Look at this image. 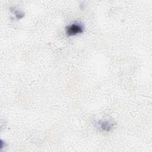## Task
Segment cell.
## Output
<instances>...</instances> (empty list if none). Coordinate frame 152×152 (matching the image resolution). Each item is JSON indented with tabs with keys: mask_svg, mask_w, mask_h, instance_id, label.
Segmentation results:
<instances>
[{
	"mask_svg": "<svg viewBox=\"0 0 152 152\" xmlns=\"http://www.w3.org/2000/svg\"><path fill=\"white\" fill-rule=\"evenodd\" d=\"M65 31L67 36H74L83 33L84 31V27L80 23H75L68 26L66 27Z\"/></svg>",
	"mask_w": 152,
	"mask_h": 152,
	"instance_id": "6da1fadb",
	"label": "cell"
},
{
	"mask_svg": "<svg viewBox=\"0 0 152 152\" xmlns=\"http://www.w3.org/2000/svg\"><path fill=\"white\" fill-rule=\"evenodd\" d=\"M99 124L102 129L106 131H109L113 126V124L109 121H100Z\"/></svg>",
	"mask_w": 152,
	"mask_h": 152,
	"instance_id": "7a4b0ae2",
	"label": "cell"
},
{
	"mask_svg": "<svg viewBox=\"0 0 152 152\" xmlns=\"http://www.w3.org/2000/svg\"><path fill=\"white\" fill-rule=\"evenodd\" d=\"M14 14L15 15V17H17V19H21L24 15L23 12H22L21 11H19L18 10H14Z\"/></svg>",
	"mask_w": 152,
	"mask_h": 152,
	"instance_id": "3957f363",
	"label": "cell"
}]
</instances>
